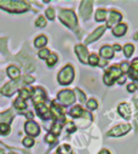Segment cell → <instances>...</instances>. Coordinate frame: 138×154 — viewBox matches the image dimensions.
<instances>
[{
  "instance_id": "6da1fadb",
  "label": "cell",
  "mask_w": 138,
  "mask_h": 154,
  "mask_svg": "<svg viewBox=\"0 0 138 154\" xmlns=\"http://www.w3.org/2000/svg\"><path fill=\"white\" fill-rule=\"evenodd\" d=\"M0 8L10 12H24L29 9L28 4L24 2H8V0L0 2Z\"/></svg>"
},
{
  "instance_id": "7a4b0ae2",
  "label": "cell",
  "mask_w": 138,
  "mask_h": 154,
  "mask_svg": "<svg viewBox=\"0 0 138 154\" xmlns=\"http://www.w3.org/2000/svg\"><path fill=\"white\" fill-rule=\"evenodd\" d=\"M73 79H74V69L72 66H65L58 74V82L62 85L70 84Z\"/></svg>"
},
{
  "instance_id": "3957f363",
  "label": "cell",
  "mask_w": 138,
  "mask_h": 154,
  "mask_svg": "<svg viewBox=\"0 0 138 154\" xmlns=\"http://www.w3.org/2000/svg\"><path fill=\"white\" fill-rule=\"evenodd\" d=\"M121 74H122L121 68H120L119 66H113V67H110V68L106 72L104 76H103V82H104L107 85H112L115 79L120 78Z\"/></svg>"
},
{
  "instance_id": "277c9868",
  "label": "cell",
  "mask_w": 138,
  "mask_h": 154,
  "mask_svg": "<svg viewBox=\"0 0 138 154\" xmlns=\"http://www.w3.org/2000/svg\"><path fill=\"white\" fill-rule=\"evenodd\" d=\"M59 20H61L65 26L70 27V28H74V27L76 26V23H78L74 12L70 11V10H63V11H61V14H59Z\"/></svg>"
},
{
  "instance_id": "5b68a950",
  "label": "cell",
  "mask_w": 138,
  "mask_h": 154,
  "mask_svg": "<svg viewBox=\"0 0 138 154\" xmlns=\"http://www.w3.org/2000/svg\"><path fill=\"white\" fill-rule=\"evenodd\" d=\"M58 100L64 106H68V104H72L75 101V96L70 90H63L58 94Z\"/></svg>"
},
{
  "instance_id": "8992f818",
  "label": "cell",
  "mask_w": 138,
  "mask_h": 154,
  "mask_svg": "<svg viewBox=\"0 0 138 154\" xmlns=\"http://www.w3.org/2000/svg\"><path fill=\"white\" fill-rule=\"evenodd\" d=\"M131 126L127 125V124H121V125H118L115 128H113L109 132H108V136H122L125 135L127 131H130Z\"/></svg>"
},
{
  "instance_id": "52a82bcc",
  "label": "cell",
  "mask_w": 138,
  "mask_h": 154,
  "mask_svg": "<svg viewBox=\"0 0 138 154\" xmlns=\"http://www.w3.org/2000/svg\"><path fill=\"white\" fill-rule=\"evenodd\" d=\"M75 51H76V54H78L79 60H80L82 63H87V62H88L90 55H88V52H87V50H86V48H85L84 45H76V46H75Z\"/></svg>"
},
{
  "instance_id": "ba28073f",
  "label": "cell",
  "mask_w": 138,
  "mask_h": 154,
  "mask_svg": "<svg viewBox=\"0 0 138 154\" xmlns=\"http://www.w3.org/2000/svg\"><path fill=\"white\" fill-rule=\"evenodd\" d=\"M24 129H26V132L30 136H38L39 132H40V128L38 126V124H35L34 122H28L26 123L24 125Z\"/></svg>"
},
{
  "instance_id": "9c48e42d",
  "label": "cell",
  "mask_w": 138,
  "mask_h": 154,
  "mask_svg": "<svg viewBox=\"0 0 138 154\" xmlns=\"http://www.w3.org/2000/svg\"><path fill=\"white\" fill-rule=\"evenodd\" d=\"M18 82H12V83H9V84H6L3 89H2V92H3V95H5V96H11L14 92H15V90L18 88Z\"/></svg>"
},
{
  "instance_id": "30bf717a",
  "label": "cell",
  "mask_w": 138,
  "mask_h": 154,
  "mask_svg": "<svg viewBox=\"0 0 138 154\" xmlns=\"http://www.w3.org/2000/svg\"><path fill=\"white\" fill-rule=\"evenodd\" d=\"M91 11H92V3H90V2H82L81 3V6H80V14L82 15V17L85 20L88 18V16L91 15Z\"/></svg>"
},
{
  "instance_id": "8fae6325",
  "label": "cell",
  "mask_w": 138,
  "mask_h": 154,
  "mask_svg": "<svg viewBox=\"0 0 138 154\" xmlns=\"http://www.w3.org/2000/svg\"><path fill=\"white\" fill-rule=\"evenodd\" d=\"M37 110H38V114L40 115V118H43V119H49V118H51L50 109H49L44 103L37 104Z\"/></svg>"
},
{
  "instance_id": "7c38bea8",
  "label": "cell",
  "mask_w": 138,
  "mask_h": 154,
  "mask_svg": "<svg viewBox=\"0 0 138 154\" xmlns=\"http://www.w3.org/2000/svg\"><path fill=\"white\" fill-rule=\"evenodd\" d=\"M127 73H128V75H130V78L138 80V58L133 60V62L131 63V66H130Z\"/></svg>"
},
{
  "instance_id": "4fadbf2b",
  "label": "cell",
  "mask_w": 138,
  "mask_h": 154,
  "mask_svg": "<svg viewBox=\"0 0 138 154\" xmlns=\"http://www.w3.org/2000/svg\"><path fill=\"white\" fill-rule=\"evenodd\" d=\"M104 30H106V27H99V28H97V29L87 38V39H86V44H90V43H93L94 40H97L98 38L103 34V32H104Z\"/></svg>"
},
{
  "instance_id": "5bb4252c",
  "label": "cell",
  "mask_w": 138,
  "mask_h": 154,
  "mask_svg": "<svg viewBox=\"0 0 138 154\" xmlns=\"http://www.w3.org/2000/svg\"><path fill=\"white\" fill-rule=\"evenodd\" d=\"M45 97H46V95H45L44 90H43V89H40V88H38V89H35V92H34L33 101L35 102L37 104H40V103H43V102H44Z\"/></svg>"
},
{
  "instance_id": "9a60e30c",
  "label": "cell",
  "mask_w": 138,
  "mask_h": 154,
  "mask_svg": "<svg viewBox=\"0 0 138 154\" xmlns=\"http://www.w3.org/2000/svg\"><path fill=\"white\" fill-rule=\"evenodd\" d=\"M122 18V16L116 12V11H112L109 15V20H108V27H113V26H118V23L120 22V20Z\"/></svg>"
},
{
  "instance_id": "2e32d148",
  "label": "cell",
  "mask_w": 138,
  "mask_h": 154,
  "mask_svg": "<svg viewBox=\"0 0 138 154\" xmlns=\"http://www.w3.org/2000/svg\"><path fill=\"white\" fill-rule=\"evenodd\" d=\"M69 114H70L73 118H80V117H84V115H87V114L85 113V110H84L80 106L73 107L70 110H69Z\"/></svg>"
},
{
  "instance_id": "e0dca14e",
  "label": "cell",
  "mask_w": 138,
  "mask_h": 154,
  "mask_svg": "<svg viewBox=\"0 0 138 154\" xmlns=\"http://www.w3.org/2000/svg\"><path fill=\"white\" fill-rule=\"evenodd\" d=\"M119 113L122 115L124 118H128L130 117V114H131V107L128 103H121L119 106Z\"/></svg>"
},
{
  "instance_id": "ac0fdd59",
  "label": "cell",
  "mask_w": 138,
  "mask_h": 154,
  "mask_svg": "<svg viewBox=\"0 0 138 154\" xmlns=\"http://www.w3.org/2000/svg\"><path fill=\"white\" fill-rule=\"evenodd\" d=\"M100 56L104 57V58H112L114 56V51H113V48H110L109 45H106L100 49Z\"/></svg>"
},
{
  "instance_id": "d6986e66",
  "label": "cell",
  "mask_w": 138,
  "mask_h": 154,
  "mask_svg": "<svg viewBox=\"0 0 138 154\" xmlns=\"http://www.w3.org/2000/svg\"><path fill=\"white\" fill-rule=\"evenodd\" d=\"M126 30H127V26L121 23V24H118V26H115L113 28V34L115 36H122L126 33Z\"/></svg>"
},
{
  "instance_id": "ffe728a7",
  "label": "cell",
  "mask_w": 138,
  "mask_h": 154,
  "mask_svg": "<svg viewBox=\"0 0 138 154\" xmlns=\"http://www.w3.org/2000/svg\"><path fill=\"white\" fill-rule=\"evenodd\" d=\"M51 110L53 113V115L57 118V119H62V122H64V117H63V110L59 106H57L56 103H52V107H51Z\"/></svg>"
},
{
  "instance_id": "44dd1931",
  "label": "cell",
  "mask_w": 138,
  "mask_h": 154,
  "mask_svg": "<svg viewBox=\"0 0 138 154\" xmlns=\"http://www.w3.org/2000/svg\"><path fill=\"white\" fill-rule=\"evenodd\" d=\"M8 75L10 76L11 79L16 80L18 76H20V69H18L16 66H10V67L8 68Z\"/></svg>"
},
{
  "instance_id": "7402d4cb",
  "label": "cell",
  "mask_w": 138,
  "mask_h": 154,
  "mask_svg": "<svg viewBox=\"0 0 138 154\" xmlns=\"http://www.w3.org/2000/svg\"><path fill=\"white\" fill-rule=\"evenodd\" d=\"M46 44H47V39H46L45 35L38 36L37 39H35V42H34V45H35L37 48H43V46H45Z\"/></svg>"
},
{
  "instance_id": "603a6c76",
  "label": "cell",
  "mask_w": 138,
  "mask_h": 154,
  "mask_svg": "<svg viewBox=\"0 0 138 154\" xmlns=\"http://www.w3.org/2000/svg\"><path fill=\"white\" fill-rule=\"evenodd\" d=\"M96 21H98V22H102V21H104L106 18H107V11L106 10H97V12H96Z\"/></svg>"
},
{
  "instance_id": "cb8c5ba5",
  "label": "cell",
  "mask_w": 138,
  "mask_h": 154,
  "mask_svg": "<svg viewBox=\"0 0 138 154\" xmlns=\"http://www.w3.org/2000/svg\"><path fill=\"white\" fill-rule=\"evenodd\" d=\"M12 113L9 110V112H6V113H4V114H2V122L4 123V124H10V122H11V119H12Z\"/></svg>"
},
{
  "instance_id": "d4e9b609",
  "label": "cell",
  "mask_w": 138,
  "mask_h": 154,
  "mask_svg": "<svg viewBox=\"0 0 138 154\" xmlns=\"http://www.w3.org/2000/svg\"><path fill=\"white\" fill-rule=\"evenodd\" d=\"M15 107H16L17 109H26V108H27V103L24 102V100H22L21 97H18V98H16V101H15Z\"/></svg>"
},
{
  "instance_id": "484cf974",
  "label": "cell",
  "mask_w": 138,
  "mask_h": 154,
  "mask_svg": "<svg viewBox=\"0 0 138 154\" xmlns=\"http://www.w3.org/2000/svg\"><path fill=\"white\" fill-rule=\"evenodd\" d=\"M133 50H134L133 45H131V44H126V45H125V48H124L125 56H126V57H130V56L133 54Z\"/></svg>"
},
{
  "instance_id": "4316f807",
  "label": "cell",
  "mask_w": 138,
  "mask_h": 154,
  "mask_svg": "<svg viewBox=\"0 0 138 154\" xmlns=\"http://www.w3.org/2000/svg\"><path fill=\"white\" fill-rule=\"evenodd\" d=\"M46 62H47V66L49 67H52L57 62V56L55 54H50V56L46 58Z\"/></svg>"
},
{
  "instance_id": "83f0119b",
  "label": "cell",
  "mask_w": 138,
  "mask_h": 154,
  "mask_svg": "<svg viewBox=\"0 0 138 154\" xmlns=\"http://www.w3.org/2000/svg\"><path fill=\"white\" fill-rule=\"evenodd\" d=\"M61 130H62V123H55L52 129H51V131H52L51 134L52 135H58L61 132Z\"/></svg>"
},
{
  "instance_id": "f1b7e54d",
  "label": "cell",
  "mask_w": 138,
  "mask_h": 154,
  "mask_svg": "<svg viewBox=\"0 0 138 154\" xmlns=\"http://www.w3.org/2000/svg\"><path fill=\"white\" fill-rule=\"evenodd\" d=\"M32 96V94H30V90H28V89H22L21 91H20V97L22 98V100H27V98H29Z\"/></svg>"
},
{
  "instance_id": "f546056e",
  "label": "cell",
  "mask_w": 138,
  "mask_h": 154,
  "mask_svg": "<svg viewBox=\"0 0 138 154\" xmlns=\"http://www.w3.org/2000/svg\"><path fill=\"white\" fill-rule=\"evenodd\" d=\"M86 104H87V108L90 109V110H94L97 107H98V103H97V101L96 100H90L88 102H86Z\"/></svg>"
},
{
  "instance_id": "4dcf8cb0",
  "label": "cell",
  "mask_w": 138,
  "mask_h": 154,
  "mask_svg": "<svg viewBox=\"0 0 138 154\" xmlns=\"http://www.w3.org/2000/svg\"><path fill=\"white\" fill-rule=\"evenodd\" d=\"M88 63H90L91 66H96V64H98V63H99V58H98V56H97V55H91V56L88 57Z\"/></svg>"
},
{
  "instance_id": "1f68e13d",
  "label": "cell",
  "mask_w": 138,
  "mask_h": 154,
  "mask_svg": "<svg viewBox=\"0 0 138 154\" xmlns=\"http://www.w3.org/2000/svg\"><path fill=\"white\" fill-rule=\"evenodd\" d=\"M9 131H10V126L8 124H4V123L0 124V134H2V135H6Z\"/></svg>"
},
{
  "instance_id": "d6a6232c",
  "label": "cell",
  "mask_w": 138,
  "mask_h": 154,
  "mask_svg": "<svg viewBox=\"0 0 138 154\" xmlns=\"http://www.w3.org/2000/svg\"><path fill=\"white\" fill-rule=\"evenodd\" d=\"M49 56H50V51H49L47 49H41V50L39 51V57H40V58L46 60Z\"/></svg>"
},
{
  "instance_id": "836d02e7",
  "label": "cell",
  "mask_w": 138,
  "mask_h": 154,
  "mask_svg": "<svg viewBox=\"0 0 138 154\" xmlns=\"http://www.w3.org/2000/svg\"><path fill=\"white\" fill-rule=\"evenodd\" d=\"M35 24H37L38 27H45V26H46V20H45V17L40 16V17H39V18L37 20Z\"/></svg>"
},
{
  "instance_id": "e575fe53",
  "label": "cell",
  "mask_w": 138,
  "mask_h": 154,
  "mask_svg": "<svg viewBox=\"0 0 138 154\" xmlns=\"http://www.w3.org/2000/svg\"><path fill=\"white\" fill-rule=\"evenodd\" d=\"M23 144H24L26 147H32V146L34 144V140H33L32 137H26V138L23 140Z\"/></svg>"
},
{
  "instance_id": "d590c367",
  "label": "cell",
  "mask_w": 138,
  "mask_h": 154,
  "mask_svg": "<svg viewBox=\"0 0 138 154\" xmlns=\"http://www.w3.org/2000/svg\"><path fill=\"white\" fill-rule=\"evenodd\" d=\"M46 16H47V18L53 20V18H55V11H53L52 9H47V10H46Z\"/></svg>"
},
{
  "instance_id": "8d00e7d4",
  "label": "cell",
  "mask_w": 138,
  "mask_h": 154,
  "mask_svg": "<svg viewBox=\"0 0 138 154\" xmlns=\"http://www.w3.org/2000/svg\"><path fill=\"white\" fill-rule=\"evenodd\" d=\"M49 143H53L55 141H56V137H55V135H52V134H49V135H46V138H45Z\"/></svg>"
},
{
  "instance_id": "74e56055",
  "label": "cell",
  "mask_w": 138,
  "mask_h": 154,
  "mask_svg": "<svg viewBox=\"0 0 138 154\" xmlns=\"http://www.w3.org/2000/svg\"><path fill=\"white\" fill-rule=\"evenodd\" d=\"M76 92H78V95H79V98H80V101L81 102H85V95L84 94H81V91H79V90H76Z\"/></svg>"
},
{
  "instance_id": "f35d334b",
  "label": "cell",
  "mask_w": 138,
  "mask_h": 154,
  "mask_svg": "<svg viewBox=\"0 0 138 154\" xmlns=\"http://www.w3.org/2000/svg\"><path fill=\"white\" fill-rule=\"evenodd\" d=\"M127 90H128L130 92H133V91L136 90V86H134V84H131V85H128V86H127Z\"/></svg>"
},
{
  "instance_id": "ab89813d",
  "label": "cell",
  "mask_w": 138,
  "mask_h": 154,
  "mask_svg": "<svg viewBox=\"0 0 138 154\" xmlns=\"http://www.w3.org/2000/svg\"><path fill=\"white\" fill-rule=\"evenodd\" d=\"M98 154H110V153H109V150H107V149H102Z\"/></svg>"
},
{
  "instance_id": "60d3db41",
  "label": "cell",
  "mask_w": 138,
  "mask_h": 154,
  "mask_svg": "<svg viewBox=\"0 0 138 154\" xmlns=\"http://www.w3.org/2000/svg\"><path fill=\"white\" fill-rule=\"evenodd\" d=\"M114 49H115V50H121V46H119V45H115V46H114Z\"/></svg>"
},
{
  "instance_id": "b9f144b4",
  "label": "cell",
  "mask_w": 138,
  "mask_h": 154,
  "mask_svg": "<svg viewBox=\"0 0 138 154\" xmlns=\"http://www.w3.org/2000/svg\"><path fill=\"white\" fill-rule=\"evenodd\" d=\"M133 38H134V39H136V40H138V33H136V34H134V36H133Z\"/></svg>"
},
{
  "instance_id": "7bdbcfd3",
  "label": "cell",
  "mask_w": 138,
  "mask_h": 154,
  "mask_svg": "<svg viewBox=\"0 0 138 154\" xmlns=\"http://www.w3.org/2000/svg\"><path fill=\"white\" fill-rule=\"evenodd\" d=\"M0 154H4V150L3 149H0Z\"/></svg>"
},
{
  "instance_id": "ee69618b",
  "label": "cell",
  "mask_w": 138,
  "mask_h": 154,
  "mask_svg": "<svg viewBox=\"0 0 138 154\" xmlns=\"http://www.w3.org/2000/svg\"><path fill=\"white\" fill-rule=\"evenodd\" d=\"M57 154H59V153H57Z\"/></svg>"
}]
</instances>
